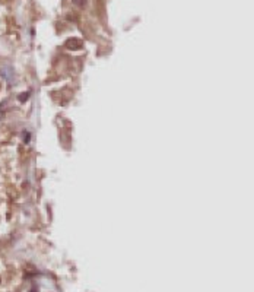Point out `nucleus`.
I'll return each instance as SVG.
<instances>
[{"label": "nucleus", "instance_id": "f257e3e1", "mask_svg": "<svg viewBox=\"0 0 254 292\" xmlns=\"http://www.w3.org/2000/svg\"><path fill=\"white\" fill-rule=\"evenodd\" d=\"M67 47H69V48H80V47H82V43H80V39H76V38L69 39V41H67Z\"/></svg>", "mask_w": 254, "mask_h": 292}, {"label": "nucleus", "instance_id": "f03ea898", "mask_svg": "<svg viewBox=\"0 0 254 292\" xmlns=\"http://www.w3.org/2000/svg\"><path fill=\"white\" fill-rule=\"evenodd\" d=\"M2 75H3V76H6L7 82H10L12 77H13V73H12L10 67H3V69H2Z\"/></svg>", "mask_w": 254, "mask_h": 292}, {"label": "nucleus", "instance_id": "7ed1b4c3", "mask_svg": "<svg viewBox=\"0 0 254 292\" xmlns=\"http://www.w3.org/2000/svg\"><path fill=\"white\" fill-rule=\"evenodd\" d=\"M28 97H29V94H27V92H25V94H21V95H19V97H18V99H19L21 102H25V99H27Z\"/></svg>", "mask_w": 254, "mask_h": 292}, {"label": "nucleus", "instance_id": "20e7f679", "mask_svg": "<svg viewBox=\"0 0 254 292\" xmlns=\"http://www.w3.org/2000/svg\"><path fill=\"white\" fill-rule=\"evenodd\" d=\"M73 2H75L77 6H85V3H86V0H73Z\"/></svg>", "mask_w": 254, "mask_h": 292}, {"label": "nucleus", "instance_id": "39448f33", "mask_svg": "<svg viewBox=\"0 0 254 292\" xmlns=\"http://www.w3.org/2000/svg\"><path fill=\"white\" fill-rule=\"evenodd\" d=\"M25 142H29V133H25Z\"/></svg>", "mask_w": 254, "mask_h": 292}]
</instances>
